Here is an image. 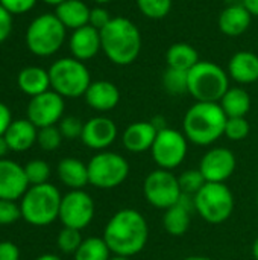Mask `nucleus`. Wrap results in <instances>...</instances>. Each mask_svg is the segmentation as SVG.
I'll list each match as a JSON object with an SVG mask.
<instances>
[{"label":"nucleus","mask_w":258,"mask_h":260,"mask_svg":"<svg viewBox=\"0 0 258 260\" xmlns=\"http://www.w3.org/2000/svg\"><path fill=\"white\" fill-rule=\"evenodd\" d=\"M148 239V221L135 209L117 210L103 229V241L116 256H137L144 250Z\"/></svg>","instance_id":"f257e3e1"},{"label":"nucleus","mask_w":258,"mask_h":260,"mask_svg":"<svg viewBox=\"0 0 258 260\" xmlns=\"http://www.w3.org/2000/svg\"><path fill=\"white\" fill-rule=\"evenodd\" d=\"M102 50L108 59L117 66L132 64L141 50V35L138 27L125 17H113L100 30Z\"/></svg>","instance_id":"f03ea898"},{"label":"nucleus","mask_w":258,"mask_h":260,"mask_svg":"<svg viewBox=\"0 0 258 260\" xmlns=\"http://www.w3.org/2000/svg\"><path fill=\"white\" fill-rule=\"evenodd\" d=\"M227 119L219 102H196L184 116V136L198 146L213 145L224 136Z\"/></svg>","instance_id":"7ed1b4c3"},{"label":"nucleus","mask_w":258,"mask_h":260,"mask_svg":"<svg viewBox=\"0 0 258 260\" xmlns=\"http://www.w3.org/2000/svg\"><path fill=\"white\" fill-rule=\"evenodd\" d=\"M61 193L50 184L30 186L20 200L21 218L33 227H46L59 218Z\"/></svg>","instance_id":"20e7f679"},{"label":"nucleus","mask_w":258,"mask_h":260,"mask_svg":"<svg viewBox=\"0 0 258 260\" xmlns=\"http://www.w3.org/2000/svg\"><path fill=\"white\" fill-rule=\"evenodd\" d=\"M230 75L217 64L199 61L189 70V94L196 102H220L230 88Z\"/></svg>","instance_id":"39448f33"},{"label":"nucleus","mask_w":258,"mask_h":260,"mask_svg":"<svg viewBox=\"0 0 258 260\" xmlns=\"http://www.w3.org/2000/svg\"><path fill=\"white\" fill-rule=\"evenodd\" d=\"M50 87L62 98L84 96L91 84L90 72L85 64L76 58H62L49 69Z\"/></svg>","instance_id":"423d86ee"},{"label":"nucleus","mask_w":258,"mask_h":260,"mask_svg":"<svg viewBox=\"0 0 258 260\" xmlns=\"http://www.w3.org/2000/svg\"><path fill=\"white\" fill-rule=\"evenodd\" d=\"M65 40V26L55 14L36 17L26 30L27 49L36 56H50L56 53Z\"/></svg>","instance_id":"0eeeda50"},{"label":"nucleus","mask_w":258,"mask_h":260,"mask_svg":"<svg viewBox=\"0 0 258 260\" xmlns=\"http://www.w3.org/2000/svg\"><path fill=\"white\" fill-rule=\"evenodd\" d=\"M196 213L208 224H222L234 212V195L225 183H205L195 195Z\"/></svg>","instance_id":"6e6552de"},{"label":"nucleus","mask_w":258,"mask_h":260,"mask_svg":"<svg viewBox=\"0 0 258 260\" xmlns=\"http://www.w3.org/2000/svg\"><path fill=\"white\" fill-rule=\"evenodd\" d=\"M87 166L90 184L102 190L119 187L129 175L128 160L111 151H99L90 158Z\"/></svg>","instance_id":"1a4fd4ad"},{"label":"nucleus","mask_w":258,"mask_h":260,"mask_svg":"<svg viewBox=\"0 0 258 260\" xmlns=\"http://www.w3.org/2000/svg\"><path fill=\"white\" fill-rule=\"evenodd\" d=\"M143 195L152 207L167 210L179 201L182 190L178 177L172 171L157 168L146 175L143 181Z\"/></svg>","instance_id":"9d476101"},{"label":"nucleus","mask_w":258,"mask_h":260,"mask_svg":"<svg viewBox=\"0 0 258 260\" xmlns=\"http://www.w3.org/2000/svg\"><path fill=\"white\" fill-rule=\"evenodd\" d=\"M189 151V140L184 133L172 128L160 129L151 148L152 160L160 169L173 171L186 160Z\"/></svg>","instance_id":"9b49d317"},{"label":"nucleus","mask_w":258,"mask_h":260,"mask_svg":"<svg viewBox=\"0 0 258 260\" xmlns=\"http://www.w3.org/2000/svg\"><path fill=\"white\" fill-rule=\"evenodd\" d=\"M94 218V201L84 189L70 190L61 200L59 221L64 227L84 230Z\"/></svg>","instance_id":"f8f14e48"},{"label":"nucleus","mask_w":258,"mask_h":260,"mask_svg":"<svg viewBox=\"0 0 258 260\" xmlns=\"http://www.w3.org/2000/svg\"><path fill=\"white\" fill-rule=\"evenodd\" d=\"M64 98L53 90L41 93L38 96L30 98L27 105V119L36 126H52L56 125L64 114Z\"/></svg>","instance_id":"ddd939ff"},{"label":"nucleus","mask_w":258,"mask_h":260,"mask_svg":"<svg viewBox=\"0 0 258 260\" xmlns=\"http://www.w3.org/2000/svg\"><path fill=\"white\" fill-rule=\"evenodd\" d=\"M236 155L224 146L213 148L199 161V171L207 183H225L236 171Z\"/></svg>","instance_id":"4468645a"},{"label":"nucleus","mask_w":258,"mask_h":260,"mask_svg":"<svg viewBox=\"0 0 258 260\" xmlns=\"http://www.w3.org/2000/svg\"><path fill=\"white\" fill-rule=\"evenodd\" d=\"M117 134H119V129L114 120L105 116H97L84 123L81 140L90 149L105 151L116 142Z\"/></svg>","instance_id":"2eb2a0df"},{"label":"nucleus","mask_w":258,"mask_h":260,"mask_svg":"<svg viewBox=\"0 0 258 260\" xmlns=\"http://www.w3.org/2000/svg\"><path fill=\"white\" fill-rule=\"evenodd\" d=\"M30 187L24 168L18 163L2 158L0 160V200L17 201L21 200Z\"/></svg>","instance_id":"dca6fc26"},{"label":"nucleus","mask_w":258,"mask_h":260,"mask_svg":"<svg viewBox=\"0 0 258 260\" xmlns=\"http://www.w3.org/2000/svg\"><path fill=\"white\" fill-rule=\"evenodd\" d=\"M68 44H70V52H71L73 58H76L79 61L91 59L102 49L100 30H97L96 27H93L90 24L82 26V27L73 30Z\"/></svg>","instance_id":"f3484780"},{"label":"nucleus","mask_w":258,"mask_h":260,"mask_svg":"<svg viewBox=\"0 0 258 260\" xmlns=\"http://www.w3.org/2000/svg\"><path fill=\"white\" fill-rule=\"evenodd\" d=\"M158 129L152 122H134L126 126L122 136V143L126 151L132 154H143L151 151Z\"/></svg>","instance_id":"a211bd4d"},{"label":"nucleus","mask_w":258,"mask_h":260,"mask_svg":"<svg viewBox=\"0 0 258 260\" xmlns=\"http://www.w3.org/2000/svg\"><path fill=\"white\" fill-rule=\"evenodd\" d=\"M84 98L88 107H91L96 111L106 113L117 107L120 101V91L113 82L102 79L91 82Z\"/></svg>","instance_id":"6ab92c4d"},{"label":"nucleus","mask_w":258,"mask_h":260,"mask_svg":"<svg viewBox=\"0 0 258 260\" xmlns=\"http://www.w3.org/2000/svg\"><path fill=\"white\" fill-rule=\"evenodd\" d=\"M38 128L29 119L12 120L8 131L5 133V139L9 145V149L14 152H24L30 149L36 143Z\"/></svg>","instance_id":"aec40b11"},{"label":"nucleus","mask_w":258,"mask_h":260,"mask_svg":"<svg viewBox=\"0 0 258 260\" xmlns=\"http://www.w3.org/2000/svg\"><path fill=\"white\" fill-rule=\"evenodd\" d=\"M59 181L67 186L70 190H81L87 184H90L88 180V166L75 157H65L58 163L56 168Z\"/></svg>","instance_id":"412c9836"},{"label":"nucleus","mask_w":258,"mask_h":260,"mask_svg":"<svg viewBox=\"0 0 258 260\" xmlns=\"http://www.w3.org/2000/svg\"><path fill=\"white\" fill-rule=\"evenodd\" d=\"M228 75L239 84H252L258 81V55L242 50L231 56Z\"/></svg>","instance_id":"4be33fe9"},{"label":"nucleus","mask_w":258,"mask_h":260,"mask_svg":"<svg viewBox=\"0 0 258 260\" xmlns=\"http://www.w3.org/2000/svg\"><path fill=\"white\" fill-rule=\"evenodd\" d=\"M252 14L243 5H231L219 15V27L228 37H239L251 26Z\"/></svg>","instance_id":"5701e85b"},{"label":"nucleus","mask_w":258,"mask_h":260,"mask_svg":"<svg viewBox=\"0 0 258 260\" xmlns=\"http://www.w3.org/2000/svg\"><path fill=\"white\" fill-rule=\"evenodd\" d=\"M90 8L82 0H64L56 6L55 15L65 26V29H79L90 21Z\"/></svg>","instance_id":"b1692460"},{"label":"nucleus","mask_w":258,"mask_h":260,"mask_svg":"<svg viewBox=\"0 0 258 260\" xmlns=\"http://www.w3.org/2000/svg\"><path fill=\"white\" fill-rule=\"evenodd\" d=\"M18 87L20 90L33 98L38 96L41 93L49 91L50 88V76H49V70H44L41 67H26L18 73L17 78Z\"/></svg>","instance_id":"393cba45"},{"label":"nucleus","mask_w":258,"mask_h":260,"mask_svg":"<svg viewBox=\"0 0 258 260\" xmlns=\"http://www.w3.org/2000/svg\"><path fill=\"white\" fill-rule=\"evenodd\" d=\"M192 215H193V212L190 209H187L186 206H182L179 201L175 206L164 210L163 227H164L166 233H169L170 236H175V238L186 235L192 224Z\"/></svg>","instance_id":"a878e982"},{"label":"nucleus","mask_w":258,"mask_h":260,"mask_svg":"<svg viewBox=\"0 0 258 260\" xmlns=\"http://www.w3.org/2000/svg\"><path fill=\"white\" fill-rule=\"evenodd\" d=\"M167 67L189 72L199 62V53L187 43H175L166 52Z\"/></svg>","instance_id":"bb28decb"},{"label":"nucleus","mask_w":258,"mask_h":260,"mask_svg":"<svg viewBox=\"0 0 258 260\" xmlns=\"http://www.w3.org/2000/svg\"><path fill=\"white\" fill-rule=\"evenodd\" d=\"M219 105L222 107L227 117H245L251 110V98L245 88L233 87L228 88Z\"/></svg>","instance_id":"cd10ccee"},{"label":"nucleus","mask_w":258,"mask_h":260,"mask_svg":"<svg viewBox=\"0 0 258 260\" xmlns=\"http://www.w3.org/2000/svg\"><path fill=\"white\" fill-rule=\"evenodd\" d=\"M75 260H109L113 253L109 251L103 238H87L82 241L78 251L73 254Z\"/></svg>","instance_id":"c85d7f7f"},{"label":"nucleus","mask_w":258,"mask_h":260,"mask_svg":"<svg viewBox=\"0 0 258 260\" xmlns=\"http://www.w3.org/2000/svg\"><path fill=\"white\" fill-rule=\"evenodd\" d=\"M163 87L172 96L189 93V72L167 67L163 73Z\"/></svg>","instance_id":"c756f323"},{"label":"nucleus","mask_w":258,"mask_h":260,"mask_svg":"<svg viewBox=\"0 0 258 260\" xmlns=\"http://www.w3.org/2000/svg\"><path fill=\"white\" fill-rule=\"evenodd\" d=\"M24 172H26V177H27V181L30 186L49 183V178L52 174L49 163L44 160H40V158L27 161V165L24 166Z\"/></svg>","instance_id":"7c9ffc66"},{"label":"nucleus","mask_w":258,"mask_h":260,"mask_svg":"<svg viewBox=\"0 0 258 260\" xmlns=\"http://www.w3.org/2000/svg\"><path fill=\"white\" fill-rule=\"evenodd\" d=\"M82 241L84 239L81 236V230L62 227V230L58 233L56 245H58L59 251H62L64 254H75L78 251V248L81 247Z\"/></svg>","instance_id":"2f4dec72"},{"label":"nucleus","mask_w":258,"mask_h":260,"mask_svg":"<svg viewBox=\"0 0 258 260\" xmlns=\"http://www.w3.org/2000/svg\"><path fill=\"white\" fill-rule=\"evenodd\" d=\"M141 14L152 20L164 18L172 9V0H137Z\"/></svg>","instance_id":"473e14b6"},{"label":"nucleus","mask_w":258,"mask_h":260,"mask_svg":"<svg viewBox=\"0 0 258 260\" xmlns=\"http://www.w3.org/2000/svg\"><path fill=\"white\" fill-rule=\"evenodd\" d=\"M178 181H179V187H181L182 193H189V195H196L207 183L199 169L184 171L178 177Z\"/></svg>","instance_id":"72a5a7b5"},{"label":"nucleus","mask_w":258,"mask_h":260,"mask_svg":"<svg viewBox=\"0 0 258 260\" xmlns=\"http://www.w3.org/2000/svg\"><path fill=\"white\" fill-rule=\"evenodd\" d=\"M62 139L64 137H62V134H61V131H59V128L56 125L38 128L36 143L44 151H55V149H58L61 146Z\"/></svg>","instance_id":"f704fd0d"},{"label":"nucleus","mask_w":258,"mask_h":260,"mask_svg":"<svg viewBox=\"0 0 258 260\" xmlns=\"http://www.w3.org/2000/svg\"><path fill=\"white\" fill-rule=\"evenodd\" d=\"M249 122L246 117H228L225 123V133L224 136L228 137L233 142H240L248 137L249 134Z\"/></svg>","instance_id":"c9c22d12"},{"label":"nucleus","mask_w":258,"mask_h":260,"mask_svg":"<svg viewBox=\"0 0 258 260\" xmlns=\"http://www.w3.org/2000/svg\"><path fill=\"white\" fill-rule=\"evenodd\" d=\"M58 128L64 139L75 140V139H81L82 131H84V123L81 122V119H78L75 116H67L59 120Z\"/></svg>","instance_id":"e433bc0d"},{"label":"nucleus","mask_w":258,"mask_h":260,"mask_svg":"<svg viewBox=\"0 0 258 260\" xmlns=\"http://www.w3.org/2000/svg\"><path fill=\"white\" fill-rule=\"evenodd\" d=\"M21 218V209L17 201L0 200V225H12Z\"/></svg>","instance_id":"4c0bfd02"},{"label":"nucleus","mask_w":258,"mask_h":260,"mask_svg":"<svg viewBox=\"0 0 258 260\" xmlns=\"http://www.w3.org/2000/svg\"><path fill=\"white\" fill-rule=\"evenodd\" d=\"M36 0H0V5L11 14H26L35 6Z\"/></svg>","instance_id":"58836bf2"},{"label":"nucleus","mask_w":258,"mask_h":260,"mask_svg":"<svg viewBox=\"0 0 258 260\" xmlns=\"http://www.w3.org/2000/svg\"><path fill=\"white\" fill-rule=\"evenodd\" d=\"M111 18L113 17L109 15V12L105 8L96 6V8H93L90 11V21H88V24L96 27L97 30H102L111 21Z\"/></svg>","instance_id":"ea45409f"},{"label":"nucleus","mask_w":258,"mask_h":260,"mask_svg":"<svg viewBox=\"0 0 258 260\" xmlns=\"http://www.w3.org/2000/svg\"><path fill=\"white\" fill-rule=\"evenodd\" d=\"M12 29V15L0 5V43H3Z\"/></svg>","instance_id":"a19ab883"},{"label":"nucleus","mask_w":258,"mask_h":260,"mask_svg":"<svg viewBox=\"0 0 258 260\" xmlns=\"http://www.w3.org/2000/svg\"><path fill=\"white\" fill-rule=\"evenodd\" d=\"M20 259V250L18 247L11 241L0 242V260H18Z\"/></svg>","instance_id":"79ce46f5"},{"label":"nucleus","mask_w":258,"mask_h":260,"mask_svg":"<svg viewBox=\"0 0 258 260\" xmlns=\"http://www.w3.org/2000/svg\"><path fill=\"white\" fill-rule=\"evenodd\" d=\"M11 123H12L11 110L8 108V105L0 102V136H5Z\"/></svg>","instance_id":"37998d69"},{"label":"nucleus","mask_w":258,"mask_h":260,"mask_svg":"<svg viewBox=\"0 0 258 260\" xmlns=\"http://www.w3.org/2000/svg\"><path fill=\"white\" fill-rule=\"evenodd\" d=\"M243 6L252 14L258 17V0H243Z\"/></svg>","instance_id":"c03bdc74"},{"label":"nucleus","mask_w":258,"mask_h":260,"mask_svg":"<svg viewBox=\"0 0 258 260\" xmlns=\"http://www.w3.org/2000/svg\"><path fill=\"white\" fill-rule=\"evenodd\" d=\"M9 151H11V149H9V145H8V142H6L5 136H0V160L5 158L6 154H8Z\"/></svg>","instance_id":"a18cd8bd"},{"label":"nucleus","mask_w":258,"mask_h":260,"mask_svg":"<svg viewBox=\"0 0 258 260\" xmlns=\"http://www.w3.org/2000/svg\"><path fill=\"white\" fill-rule=\"evenodd\" d=\"M35 260H62L59 256H56V254H50V253H47V254H41L40 257H36Z\"/></svg>","instance_id":"49530a36"},{"label":"nucleus","mask_w":258,"mask_h":260,"mask_svg":"<svg viewBox=\"0 0 258 260\" xmlns=\"http://www.w3.org/2000/svg\"><path fill=\"white\" fill-rule=\"evenodd\" d=\"M252 257L255 260H258V236L255 238V241H254V244H252Z\"/></svg>","instance_id":"de8ad7c7"},{"label":"nucleus","mask_w":258,"mask_h":260,"mask_svg":"<svg viewBox=\"0 0 258 260\" xmlns=\"http://www.w3.org/2000/svg\"><path fill=\"white\" fill-rule=\"evenodd\" d=\"M182 260H213L210 259V257H207V256H189V257H186V259Z\"/></svg>","instance_id":"09e8293b"},{"label":"nucleus","mask_w":258,"mask_h":260,"mask_svg":"<svg viewBox=\"0 0 258 260\" xmlns=\"http://www.w3.org/2000/svg\"><path fill=\"white\" fill-rule=\"evenodd\" d=\"M43 2H46L47 5H55V6H58V5L62 3L64 0H43Z\"/></svg>","instance_id":"8fccbe9b"},{"label":"nucleus","mask_w":258,"mask_h":260,"mask_svg":"<svg viewBox=\"0 0 258 260\" xmlns=\"http://www.w3.org/2000/svg\"><path fill=\"white\" fill-rule=\"evenodd\" d=\"M109 260H131V257H125V256H116V254H113Z\"/></svg>","instance_id":"3c124183"},{"label":"nucleus","mask_w":258,"mask_h":260,"mask_svg":"<svg viewBox=\"0 0 258 260\" xmlns=\"http://www.w3.org/2000/svg\"><path fill=\"white\" fill-rule=\"evenodd\" d=\"M96 3H99V5H105V3H109V2H113V0H94Z\"/></svg>","instance_id":"603ef678"},{"label":"nucleus","mask_w":258,"mask_h":260,"mask_svg":"<svg viewBox=\"0 0 258 260\" xmlns=\"http://www.w3.org/2000/svg\"><path fill=\"white\" fill-rule=\"evenodd\" d=\"M257 206H258V193H257Z\"/></svg>","instance_id":"864d4df0"},{"label":"nucleus","mask_w":258,"mask_h":260,"mask_svg":"<svg viewBox=\"0 0 258 260\" xmlns=\"http://www.w3.org/2000/svg\"><path fill=\"white\" fill-rule=\"evenodd\" d=\"M228 2H233V0H228Z\"/></svg>","instance_id":"5fc2aeb1"}]
</instances>
